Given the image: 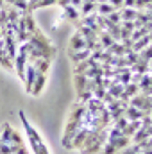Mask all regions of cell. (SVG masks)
I'll return each mask as SVG.
<instances>
[{"label": "cell", "instance_id": "obj_1", "mask_svg": "<svg viewBox=\"0 0 152 154\" xmlns=\"http://www.w3.org/2000/svg\"><path fill=\"white\" fill-rule=\"evenodd\" d=\"M20 118H22V124H23V129H25V134H27V140H29V145L32 149L34 154H52L47 142L43 140V136L39 134V131L32 125V122L25 116L23 111H20Z\"/></svg>", "mask_w": 152, "mask_h": 154}, {"label": "cell", "instance_id": "obj_2", "mask_svg": "<svg viewBox=\"0 0 152 154\" xmlns=\"http://www.w3.org/2000/svg\"><path fill=\"white\" fill-rule=\"evenodd\" d=\"M84 48H86V39H84V36L81 32H75L74 38L70 39V52L75 54L77 50H84Z\"/></svg>", "mask_w": 152, "mask_h": 154}, {"label": "cell", "instance_id": "obj_3", "mask_svg": "<svg viewBox=\"0 0 152 154\" xmlns=\"http://www.w3.org/2000/svg\"><path fill=\"white\" fill-rule=\"evenodd\" d=\"M45 82H47V74L36 70V79H34V84H32L31 93H32V95H39V93H41V90L45 88Z\"/></svg>", "mask_w": 152, "mask_h": 154}, {"label": "cell", "instance_id": "obj_5", "mask_svg": "<svg viewBox=\"0 0 152 154\" xmlns=\"http://www.w3.org/2000/svg\"><path fill=\"white\" fill-rule=\"evenodd\" d=\"M97 9H99V13H100V14H111V13L114 11L113 5H109V4H106V2H102Z\"/></svg>", "mask_w": 152, "mask_h": 154}, {"label": "cell", "instance_id": "obj_4", "mask_svg": "<svg viewBox=\"0 0 152 154\" xmlns=\"http://www.w3.org/2000/svg\"><path fill=\"white\" fill-rule=\"evenodd\" d=\"M95 2H88V0H84L82 2V7H81V13L82 14H88V13H91V11H95Z\"/></svg>", "mask_w": 152, "mask_h": 154}, {"label": "cell", "instance_id": "obj_6", "mask_svg": "<svg viewBox=\"0 0 152 154\" xmlns=\"http://www.w3.org/2000/svg\"><path fill=\"white\" fill-rule=\"evenodd\" d=\"M4 5H5V0H0V9H2Z\"/></svg>", "mask_w": 152, "mask_h": 154}]
</instances>
